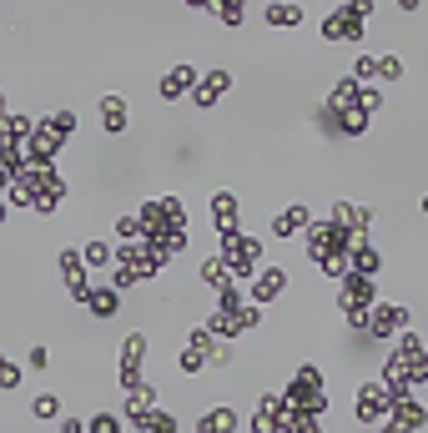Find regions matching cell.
Here are the masks:
<instances>
[{"label": "cell", "mask_w": 428, "mask_h": 433, "mask_svg": "<svg viewBox=\"0 0 428 433\" xmlns=\"http://www.w3.org/2000/svg\"><path fill=\"white\" fill-rule=\"evenodd\" d=\"M227 86H232V76H227V71H207V76L197 81V91H192V101H197V106H212V101H217Z\"/></svg>", "instance_id": "5b68a950"}, {"label": "cell", "mask_w": 428, "mask_h": 433, "mask_svg": "<svg viewBox=\"0 0 428 433\" xmlns=\"http://www.w3.org/2000/svg\"><path fill=\"white\" fill-rule=\"evenodd\" d=\"M76 131V116L71 111H56V116H50V136H71Z\"/></svg>", "instance_id": "2e32d148"}, {"label": "cell", "mask_w": 428, "mask_h": 433, "mask_svg": "<svg viewBox=\"0 0 428 433\" xmlns=\"http://www.w3.org/2000/svg\"><path fill=\"white\" fill-rule=\"evenodd\" d=\"M86 262H111V247H106V242H86Z\"/></svg>", "instance_id": "d6986e66"}, {"label": "cell", "mask_w": 428, "mask_h": 433, "mask_svg": "<svg viewBox=\"0 0 428 433\" xmlns=\"http://www.w3.org/2000/svg\"><path fill=\"white\" fill-rule=\"evenodd\" d=\"M383 433H408V428H398V423H388V428H383Z\"/></svg>", "instance_id": "cb8c5ba5"}, {"label": "cell", "mask_w": 428, "mask_h": 433, "mask_svg": "<svg viewBox=\"0 0 428 433\" xmlns=\"http://www.w3.org/2000/svg\"><path fill=\"white\" fill-rule=\"evenodd\" d=\"M0 222H6V202H0Z\"/></svg>", "instance_id": "d4e9b609"}, {"label": "cell", "mask_w": 428, "mask_h": 433, "mask_svg": "<svg viewBox=\"0 0 428 433\" xmlns=\"http://www.w3.org/2000/svg\"><path fill=\"white\" fill-rule=\"evenodd\" d=\"M61 413V398L56 393H35L31 398V418H56Z\"/></svg>", "instance_id": "4fadbf2b"}, {"label": "cell", "mask_w": 428, "mask_h": 433, "mask_svg": "<svg viewBox=\"0 0 428 433\" xmlns=\"http://www.w3.org/2000/svg\"><path fill=\"white\" fill-rule=\"evenodd\" d=\"M388 408H393V423H398V428H408V433L428 423V408H423L418 398H393Z\"/></svg>", "instance_id": "277c9868"}, {"label": "cell", "mask_w": 428, "mask_h": 433, "mask_svg": "<svg viewBox=\"0 0 428 433\" xmlns=\"http://www.w3.org/2000/svg\"><path fill=\"white\" fill-rule=\"evenodd\" d=\"M61 433H86V428H81V418H66V423H61Z\"/></svg>", "instance_id": "603a6c76"}, {"label": "cell", "mask_w": 428, "mask_h": 433, "mask_svg": "<svg viewBox=\"0 0 428 433\" xmlns=\"http://www.w3.org/2000/svg\"><path fill=\"white\" fill-rule=\"evenodd\" d=\"M388 393L378 388V383H368V388H358V423H378L383 413H388Z\"/></svg>", "instance_id": "3957f363"}, {"label": "cell", "mask_w": 428, "mask_h": 433, "mask_svg": "<svg viewBox=\"0 0 428 433\" xmlns=\"http://www.w3.org/2000/svg\"><path fill=\"white\" fill-rule=\"evenodd\" d=\"M378 76H383V81H398V76H403V61H398V56H383V61H378Z\"/></svg>", "instance_id": "ac0fdd59"}, {"label": "cell", "mask_w": 428, "mask_h": 433, "mask_svg": "<svg viewBox=\"0 0 428 433\" xmlns=\"http://www.w3.org/2000/svg\"><path fill=\"white\" fill-rule=\"evenodd\" d=\"M302 11L297 6H267V26H297Z\"/></svg>", "instance_id": "5bb4252c"}, {"label": "cell", "mask_w": 428, "mask_h": 433, "mask_svg": "<svg viewBox=\"0 0 428 433\" xmlns=\"http://www.w3.org/2000/svg\"><path fill=\"white\" fill-rule=\"evenodd\" d=\"M192 86H197V71L192 66H177V71L162 76V96H187Z\"/></svg>", "instance_id": "30bf717a"}, {"label": "cell", "mask_w": 428, "mask_h": 433, "mask_svg": "<svg viewBox=\"0 0 428 433\" xmlns=\"http://www.w3.org/2000/svg\"><path fill=\"white\" fill-rule=\"evenodd\" d=\"M126 116H131V111H126L121 96H101V126H106V131H126Z\"/></svg>", "instance_id": "52a82bcc"}, {"label": "cell", "mask_w": 428, "mask_h": 433, "mask_svg": "<svg viewBox=\"0 0 428 433\" xmlns=\"http://www.w3.org/2000/svg\"><path fill=\"white\" fill-rule=\"evenodd\" d=\"M423 212H428V202H423Z\"/></svg>", "instance_id": "4316f807"}, {"label": "cell", "mask_w": 428, "mask_h": 433, "mask_svg": "<svg viewBox=\"0 0 428 433\" xmlns=\"http://www.w3.org/2000/svg\"><path fill=\"white\" fill-rule=\"evenodd\" d=\"M16 383H21V368H16L6 353H0V388H16Z\"/></svg>", "instance_id": "9a60e30c"}, {"label": "cell", "mask_w": 428, "mask_h": 433, "mask_svg": "<svg viewBox=\"0 0 428 433\" xmlns=\"http://www.w3.org/2000/svg\"><path fill=\"white\" fill-rule=\"evenodd\" d=\"M398 328H408V307H378L373 312V338H393Z\"/></svg>", "instance_id": "8992f818"}, {"label": "cell", "mask_w": 428, "mask_h": 433, "mask_svg": "<svg viewBox=\"0 0 428 433\" xmlns=\"http://www.w3.org/2000/svg\"><path fill=\"white\" fill-rule=\"evenodd\" d=\"M151 433H177V418L162 413V418H151Z\"/></svg>", "instance_id": "7402d4cb"}, {"label": "cell", "mask_w": 428, "mask_h": 433, "mask_svg": "<svg viewBox=\"0 0 428 433\" xmlns=\"http://www.w3.org/2000/svg\"><path fill=\"white\" fill-rule=\"evenodd\" d=\"M307 222H312V212H307V207L297 202V207L278 212V222H273V232H278V237H287V232H297V227H307Z\"/></svg>", "instance_id": "9c48e42d"}, {"label": "cell", "mask_w": 428, "mask_h": 433, "mask_svg": "<svg viewBox=\"0 0 428 433\" xmlns=\"http://www.w3.org/2000/svg\"><path fill=\"white\" fill-rule=\"evenodd\" d=\"M86 302H91V312H96V317H111V312L121 307V292H116V287H106V292H91Z\"/></svg>", "instance_id": "7c38bea8"}, {"label": "cell", "mask_w": 428, "mask_h": 433, "mask_svg": "<svg viewBox=\"0 0 428 433\" xmlns=\"http://www.w3.org/2000/svg\"><path fill=\"white\" fill-rule=\"evenodd\" d=\"M222 262L227 267H237V273H252V267H257V242L252 237H227V247H222Z\"/></svg>", "instance_id": "7a4b0ae2"}, {"label": "cell", "mask_w": 428, "mask_h": 433, "mask_svg": "<svg viewBox=\"0 0 428 433\" xmlns=\"http://www.w3.org/2000/svg\"><path fill=\"white\" fill-rule=\"evenodd\" d=\"M91 433H121V423H116L111 413H96V423H91Z\"/></svg>", "instance_id": "ffe728a7"}, {"label": "cell", "mask_w": 428, "mask_h": 433, "mask_svg": "<svg viewBox=\"0 0 428 433\" xmlns=\"http://www.w3.org/2000/svg\"><path fill=\"white\" fill-rule=\"evenodd\" d=\"M368 26V6H338L333 16H323V35L328 40H358Z\"/></svg>", "instance_id": "6da1fadb"}, {"label": "cell", "mask_w": 428, "mask_h": 433, "mask_svg": "<svg viewBox=\"0 0 428 433\" xmlns=\"http://www.w3.org/2000/svg\"><path fill=\"white\" fill-rule=\"evenodd\" d=\"M282 287H287V273H278V267H267V273H262V278L252 283V297H257V302H273V297H278Z\"/></svg>", "instance_id": "ba28073f"}, {"label": "cell", "mask_w": 428, "mask_h": 433, "mask_svg": "<svg viewBox=\"0 0 428 433\" xmlns=\"http://www.w3.org/2000/svg\"><path fill=\"white\" fill-rule=\"evenodd\" d=\"M0 111H6V96H0Z\"/></svg>", "instance_id": "484cf974"}, {"label": "cell", "mask_w": 428, "mask_h": 433, "mask_svg": "<svg viewBox=\"0 0 428 433\" xmlns=\"http://www.w3.org/2000/svg\"><path fill=\"white\" fill-rule=\"evenodd\" d=\"M212 217H217V227H222V232H232V227H237V197L222 192L217 202H212Z\"/></svg>", "instance_id": "8fae6325"}, {"label": "cell", "mask_w": 428, "mask_h": 433, "mask_svg": "<svg viewBox=\"0 0 428 433\" xmlns=\"http://www.w3.org/2000/svg\"><path fill=\"white\" fill-rule=\"evenodd\" d=\"M26 363H31V373H45V363H50V353H45V348H31V353H26Z\"/></svg>", "instance_id": "44dd1931"}, {"label": "cell", "mask_w": 428, "mask_h": 433, "mask_svg": "<svg viewBox=\"0 0 428 433\" xmlns=\"http://www.w3.org/2000/svg\"><path fill=\"white\" fill-rule=\"evenodd\" d=\"M373 76H378V61H373V56H358V61H353V81H373Z\"/></svg>", "instance_id": "e0dca14e"}]
</instances>
